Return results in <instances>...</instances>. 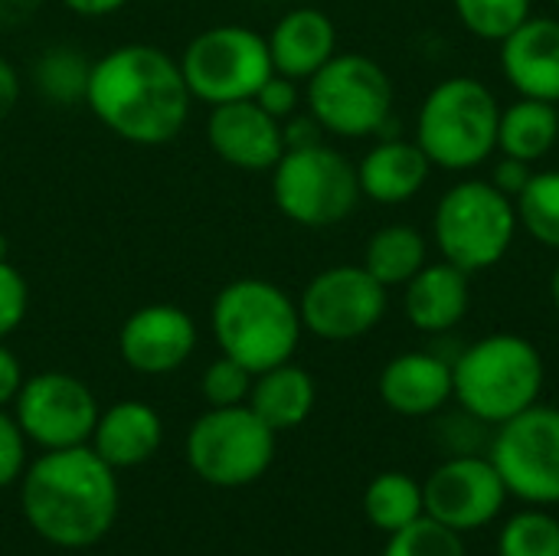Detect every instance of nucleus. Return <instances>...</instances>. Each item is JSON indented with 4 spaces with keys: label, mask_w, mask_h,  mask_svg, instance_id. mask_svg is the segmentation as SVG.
I'll use <instances>...</instances> for the list:
<instances>
[{
    "label": "nucleus",
    "mask_w": 559,
    "mask_h": 556,
    "mask_svg": "<svg viewBox=\"0 0 559 556\" xmlns=\"http://www.w3.org/2000/svg\"><path fill=\"white\" fill-rule=\"evenodd\" d=\"M85 105L121 141L157 147L183 131L193 95L180 59L151 43H124L92 62Z\"/></svg>",
    "instance_id": "1"
},
{
    "label": "nucleus",
    "mask_w": 559,
    "mask_h": 556,
    "mask_svg": "<svg viewBox=\"0 0 559 556\" xmlns=\"http://www.w3.org/2000/svg\"><path fill=\"white\" fill-rule=\"evenodd\" d=\"M23 514L29 528L52 547H95L118 518L115 469L92 449H49L26 469Z\"/></svg>",
    "instance_id": "2"
},
{
    "label": "nucleus",
    "mask_w": 559,
    "mask_h": 556,
    "mask_svg": "<svg viewBox=\"0 0 559 556\" xmlns=\"http://www.w3.org/2000/svg\"><path fill=\"white\" fill-rule=\"evenodd\" d=\"M544 380V354L511 331L478 338L452 360V400L488 426H501L540 403Z\"/></svg>",
    "instance_id": "3"
},
{
    "label": "nucleus",
    "mask_w": 559,
    "mask_h": 556,
    "mask_svg": "<svg viewBox=\"0 0 559 556\" xmlns=\"http://www.w3.org/2000/svg\"><path fill=\"white\" fill-rule=\"evenodd\" d=\"M210 324L219 354L252 374L288 364L305 334L298 301L269 279H236L223 285L213 298Z\"/></svg>",
    "instance_id": "4"
},
{
    "label": "nucleus",
    "mask_w": 559,
    "mask_h": 556,
    "mask_svg": "<svg viewBox=\"0 0 559 556\" xmlns=\"http://www.w3.org/2000/svg\"><path fill=\"white\" fill-rule=\"evenodd\" d=\"M498 95L475 75H449L429 88L416 111V141L432 167L462 174L498 151Z\"/></svg>",
    "instance_id": "5"
},
{
    "label": "nucleus",
    "mask_w": 559,
    "mask_h": 556,
    "mask_svg": "<svg viewBox=\"0 0 559 556\" xmlns=\"http://www.w3.org/2000/svg\"><path fill=\"white\" fill-rule=\"evenodd\" d=\"M518 206L491 180L449 187L432 213V239L445 262L468 275L495 269L518 239Z\"/></svg>",
    "instance_id": "6"
},
{
    "label": "nucleus",
    "mask_w": 559,
    "mask_h": 556,
    "mask_svg": "<svg viewBox=\"0 0 559 556\" xmlns=\"http://www.w3.org/2000/svg\"><path fill=\"white\" fill-rule=\"evenodd\" d=\"M393 79L367 52H334L305 82V105L324 134L380 138L393 118Z\"/></svg>",
    "instance_id": "7"
},
{
    "label": "nucleus",
    "mask_w": 559,
    "mask_h": 556,
    "mask_svg": "<svg viewBox=\"0 0 559 556\" xmlns=\"http://www.w3.org/2000/svg\"><path fill=\"white\" fill-rule=\"evenodd\" d=\"M357 164L331 144L292 147L272 167V200L278 213L305 229L344 223L360 203Z\"/></svg>",
    "instance_id": "8"
},
{
    "label": "nucleus",
    "mask_w": 559,
    "mask_h": 556,
    "mask_svg": "<svg viewBox=\"0 0 559 556\" xmlns=\"http://www.w3.org/2000/svg\"><path fill=\"white\" fill-rule=\"evenodd\" d=\"M180 69L190 95L210 108L252 98L275 72L265 36L242 23H219L197 33L180 56Z\"/></svg>",
    "instance_id": "9"
},
{
    "label": "nucleus",
    "mask_w": 559,
    "mask_h": 556,
    "mask_svg": "<svg viewBox=\"0 0 559 556\" xmlns=\"http://www.w3.org/2000/svg\"><path fill=\"white\" fill-rule=\"evenodd\" d=\"M275 429L246 403L210 406L187 436L190 469L216 488H242L262 478L275 459Z\"/></svg>",
    "instance_id": "10"
},
{
    "label": "nucleus",
    "mask_w": 559,
    "mask_h": 556,
    "mask_svg": "<svg viewBox=\"0 0 559 556\" xmlns=\"http://www.w3.org/2000/svg\"><path fill=\"white\" fill-rule=\"evenodd\" d=\"M511 498L554 508L559 505V410L534 403L498 426L488 456Z\"/></svg>",
    "instance_id": "11"
},
{
    "label": "nucleus",
    "mask_w": 559,
    "mask_h": 556,
    "mask_svg": "<svg viewBox=\"0 0 559 556\" xmlns=\"http://www.w3.org/2000/svg\"><path fill=\"white\" fill-rule=\"evenodd\" d=\"M390 308V288H383L364 265H331L318 272L301 298L298 315L308 334L347 344L370 334Z\"/></svg>",
    "instance_id": "12"
},
{
    "label": "nucleus",
    "mask_w": 559,
    "mask_h": 556,
    "mask_svg": "<svg viewBox=\"0 0 559 556\" xmlns=\"http://www.w3.org/2000/svg\"><path fill=\"white\" fill-rule=\"evenodd\" d=\"M13 406V419L20 423L23 436L43 446L46 452L88 446L98 419V403L92 390L79 377L62 370L26 377Z\"/></svg>",
    "instance_id": "13"
},
{
    "label": "nucleus",
    "mask_w": 559,
    "mask_h": 556,
    "mask_svg": "<svg viewBox=\"0 0 559 556\" xmlns=\"http://www.w3.org/2000/svg\"><path fill=\"white\" fill-rule=\"evenodd\" d=\"M423 498L426 518L468 534L498 521L511 495L491 459L455 456L432 469V475L423 482Z\"/></svg>",
    "instance_id": "14"
},
{
    "label": "nucleus",
    "mask_w": 559,
    "mask_h": 556,
    "mask_svg": "<svg viewBox=\"0 0 559 556\" xmlns=\"http://www.w3.org/2000/svg\"><path fill=\"white\" fill-rule=\"evenodd\" d=\"M200 331L190 311L177 305H144L131 311L118 331L121 360L144 377L180 370L197 351Z\"/></svg>",
    "instance_id": "15"
},
{
    "label": "nucleus",
    "mask_w": 559,
    "mask_h": 556,
    "mask_svg": "<svg viewBox=\"0 0 559 556\" xmlns=\"http://www.w3.org/2000/svg\"><path fill=\"white\" fill-rule=\"evenodd\" d=\"M206 141L219 161L249 174L272 170L285 154L282 121L272 118L255 98L213 105L206 118Z\"/></svg>",
    "instance_id": "16"
},
{
    "label": "nucleus",
    "mask_w": 559,
    "mask_h": 556,
    "mask_svg": "<svg viewBox=\"0 0 559 556\" xmlns=\"http://www.w3.org/2000/svg\"><path fill=\"white\" fill-rule=\"evenodd\" d=\"M501 46V72L518 95L559 105V16H527Z\"/></svg>",
    "instance_id": "17"
},
{
    "label": "nucleus",
    "mask_w": 559,
    "mask_h": 556,
    "mask_svg": "<svg viewBox=\"0 0 559 556\" xmlns=\"http://www.w3.org/2000/svg\"><path fill=\"white\" fill-rule=\"evenodd\" d=\"M380 400L406 419H426L452 400V360L432 351L396 354L380 370Z\"/></svg>",
    "instance_id": "18"
},
{
    "label": "nucleus",
    "mask_w": 559,
    "mask_h": 556,
    "mask_svg": "<svg viewBox=\"0 0 559 556\" xmlns=\"http://www.w3.org/2000/svg\"><path fill=\"white\" fill-rule=\"evenodd\" d=\"M429 177H432V161L426 157L416 138L380 134V141L357 164L360 193L380 206L409 203L426 190Z\"/></svg>",
    "instance_id": "19"
},
{
    "label": "nucleus",
    "mask_w": 559,
    "mask_h": 556,
    "mask_svg": "<svg viewBox=\"0 0 559 556\" xmlns=\"http://www.w3.org/2000/svg\"><path fill=\"white\" fill-rule=\"evenodd\" d=\"M472 308V275L439 259L426 262L403 285V311L423 334H449Z\"/></svg>",
    "instance_id": "20"
},
{
    "label": "nucleus",
    "mask_w": 559,
    "mask_h": 556,
    "mask_svg": "<svg viewBox=\"0 0 559 556\" xmlns=\"http://www.w3.org/2000/svg\"><path fill=\"white\" fill-rule=\"evenodd\" d=\"M265 43H269L275 72L305 85L321 66H328L334 59L337 26L318 7H295L272 26Z\"/></svg>",
    "instance_id": "21"
},
{
    "label": "nucleus",
    "mask_w": 559,
    "mask_h": 556,
    "mask_svg": "<svg viewBox=\"0 0 559 556\" xmlns=\"http://www.w3.org/2000/svg\"><path fill=\"white\" fill-rule=\"evenodd\" d=\"M164 439V423L157 410L138 400H121L98 413L92 429V449L111 465V469H134L144 465Z\"/></svg>",
    "instance_id": "22"
},
{
    "label": "nucleus",
    "mask_w": 559,
    "mask_h": 556,
    "mask_svg": "<svg viewBox=\"0 0 559 556\" xmlns=\"http://www.w3.org/2000/svg\"><path fill=\"white\" fill-rule=\"evenodd\" d=\"M314 400H318L314 377L305 367L288 360V364H278L272 370L255 374L246 406L269 429L285 433V429H298L311 416Z\"/></svg>",
    "instance_id": "23"
},
{
    "label": "nucleus",
    "mask_w": 559,
    "mask_h": 556,
    "mask_svg": "<svg viewBox=\"0 0 559 556\" xmlns=\"http://www.w3.org/2000/svg\"><path fill=\"white\" fill-rule=\"evenodd\" d=\"M559 144V105L544 98L518 95V102L501 105L498 118V154L537 164Z\"/></svg>",
    "instance_id": "24"
},
{
    "label": "nucleus",
    "mask_w": 559,
    "mask_h": 556,
    "mask_svg": "<svg viewBox=\"0 0 559 556\" xmlns=\"http://www.w3.org/2000/svg\"><path fill=\"white\" fill-rule=\"evenodd\" d=\"M429 262V239L409 223L380 226L364 246V269L383 288H403Z\"/></svg>",
    "instance_id": "25"
},
{
    "label": "nucleus",
    "mask_w": 559,
    "mask_h": 556,
    "mask_svg": "<svg viewBox=\"0 0 559 556\" xmlns=\"http://www.w3.org/2000/svg\"><path fill=\"white\" fill-rule=\"evenodd\" d=\"M364 514L367 521L383 531L386 537L409 528L413 521L426 518L423 482L406 472H383L364 492Z\"/></svg>",
    "instance_id": "26"
},
{
    "label": "nucleus",
    "mask_w": 559,
    "mask_h": 556,
    "mask_svg": "<svg viewBox=\"0 0 559 556\" xmlns=\"http://www.w3.org/2000/svg\"><path fill=\"white\" fill-rule=\"evenodd\" d=\"M514 206L521 229L559 252V170H534L527 187L514 197Z\"/></svg>",
    "instance_id": "27"
},
{
    "label": "nucleus",
    "mask_w": 559,
    "mask_h": 556,
    "mask_svg": "<svg viewBox=\"0 0 559 556\" xmlns=\"http://www.w3.org/2000/svg\"><path fill=\"white\" fill-rule=\"evenodd\" d=\"M88 72H92V62H85L79 49L52 46L39 56L33 69V85L52 105H75V102H85Z\"/></svg>",
    "instance_id": "28"
},
{
    "label": "nucleus",
    "mask_w": 559,
    "mask_h": 556,
    "mask_svg": "<svg viewBox=\"0 0 559 556\" xmlns=\"http://www.w3.org/2000/svg\"><path fill=\"white\" fill-rule=\"evenodd\" d=\"M498 556H559V518L534 505L511 514L498 534Z\"/></svg>",
    "instance_id": "29"
},
{
    "label": "nucleus",
    "mask_w": 559,
    "mask_h": 556,
    "mask_svg": "<svg viewBox=\"0 0 559 556\" xmlns=\"http://www.w3.org/2000/svg\"><path fill=\"white\" fill-rule=\"evenodd\" d=\"M452 3L462 26L485 43L508 39L534 13L531 10L534 0H452Z\"/></svg>",
    "instance_id": "30"
},
{
    "label": "nucleus",
    "mask_w": 559,
    "mask_h": 556,
    "mask_svg": "<svg viewBox=\"0 0 559 556\" xmlns=\"http://www.w3.org/2000/svg\"><path fill=\"white\" fill-rule=\"evenodd\" d=\"M383 556H468V551L459 531L432 518H419L409 528L390 534Z\"/></svg>",
    "instance_id": "31"
},
{
    "label": "nucleus",
    "mask_w": 559,
    "mask_h": 556,
    "mask_svg": "<svg viewBox=\"0 0 559 556\" xmlns=\"http://www.w3.org/2000/svg\"><path fill=\"white\" fill-rule=\"evenodd\" d=\"M255 374L246 370L239 360L219 354L200 377V393L210 406H242L249 400Z\"/></svg>",
    "instance_id": "32"
},
{
    "label": "nucleus",
    "mask_w": 559,
    "mask_h": 556,
    "mask_svg": "<svg viewBox=\"0 0 559 556\" xmlns=\"http://www.w3.org/2000/svg\"><path fill=\"white\" fill-rule=\"evenodd\" d=\"M29 308V285L10 259L0 262V341H7L26 318Z\"/></svg>",
    "instance_id": "33"
},
{
    "label": "nucleus",
    "mask_w": 559,
    "mask_h": 556,
    "mask_svg": "<svg viewBox=\"0 0 559 556\" xmlns=\"http://www.w3.org/2000/svg\"><path fill=\"white\" fill-rule=\"evenodd\" d=\"M252 98H255L272 118L285 121V118H292V115L301 108L305 88H301V82H295V79H288V75H282V72H272Z\"/></svg>",
    "instance_id": "34"
},
{
    "label": "nucleus",
    "mask_w": 559,
    "mask_h": 556,
    "mask_svg": "<svg viewBox=\"0 0 559 556\" xmlns=\"http://www.w3.org/2000/svg\"><path fill=\"white\" fill-rule=\"evenodd\" d=\"M26 469V436L13 416L0 410V488L13 485Z\"/></svg>",
    "instance_id": "35"
},
{
    "label": "nucleus",
    "mask_w": 559,
    "mask_h": 556,
    "mask_svg": "<svg viewBox=\"0 0 559 556\" xmlns=\"http://www.w3.org/2000/svg\"><path fill=\"white\" fill-rule=\"evenodd\" d=\"M531 177H534V164L518 161V157H508V154H501V161H498L495 170H491V184H495L501 193H508L511 200L527 187Z\"/></svg>",
    "instance_id": "36"
},
{
    "label": "nucleus",
    "mask_w": 559,
    "mask_h": 556,
    "mask_svg": "<svg viewBox=\"0 0 559 556\" xmlns=\"http://www.w3.org/2000/svg\"><path fill=\"white\" fill-rule=\"evenodd\" d=\"M282 134H285V151H292V147H311V144H321L324 138V128L314 121V115L311 111H295L292 118H285L282 121Z\"/></svg>",
    "instance_id": "37"
},
{
    "label": "nucleus",
    "mask_w": 559,
    "mask_h": 556,
    "mask_svg": "<svg viewBox=\"0 0 559 556\" xmlns=\"http://www.w3.org/2000/svg\"><path fill=\"white\" fill-rule=\"evenodd\" d=\"M20 387H23V367H20L16 354L10 347H3V341H0V410L16 400Z\"/></svg>",
    "instance_id": "38"
},
{
    "label": "nucleus",
    "mask_w": 559,
    "mask_h": 556,
    "mask_svg": "<svg viewBox=\"0 0 559 556\" xmlns=\"http://www.w3.org/2000/svg\"><path fill=\"white\" fill-rule=\"evenodd\" d=\"M20 92H23L20 72L0 56V121L13 115V108H16V102H20Z\"/></svg>",
    "instance_id": "39"
},
{
    "label": "nucleus",
    "mask_w": 559,
    "mask_h": 556,
    "mask_svg": "<svg viewBox=\"0 0 559 556\" xmlns=\"http://www.w3.org/2000/svg\"><path fill=\"white\" fill-rule=\"evenodd\" d=\"M124 3L128 0H62V7L79 16H108V13H118Z\"/></svg>",
    "instance_id": "40"
},
{
    "label": "nucleus",
    "mask_w": 559,
    "mask_h": 556,
    "mask_svg": "<svg viewBox=\"0 0 559 556\" xmlns=\"http://www.w3.org/2000/svg\"><path fill=\"white\" fill-rule=\"evenodd\" d=\"M39 7V0H0V23L13 26L26 16H33Z\"/></svg>",
    "instance_id": "41"
},
{
    "label": "nucleus",
    "mask_w": 559,
    "mask_h": 556,
    "mask_svg": "<svg viewBox=\"0 0 559 556\" xmlns=\"http://www.w3.org/2000/svg\"><path fill=\"white\" fill-rule=\"evenodd\" d=\"M550 301H554V308H557L559 315V262L557 269H554V275H550Z\"/></svg>",
    "instance_id": "42"
},
{
    "label": "nucleus",
    "mask_w": 559,
    "mask_h": 556,
    "mask_svg": "<svg viewBox=\"0 0 559 556\" xmlns=\"http://www.w3.org/2000/svg\"><path fill=\"white\" fill-rule=\"evenodd\" d=\"M7 259V239H3V233H0V262Z\"/></svg>",
    "instance_id": "43"
},
{
    "label": "nucleus",
    "mask_w": 559,
    "mask_h": 556,
    "mask_svg": "<svg viewBox=\"0 0 559 556\" xmlns=\"http://www.w3.org/2000/svg\"><path fill=\"white\" fill-rule=\"evenodd\" d=\"M554 3H559V0H554Z\"/></svg>",
    "instance_id": "44"
}]
</instances>
